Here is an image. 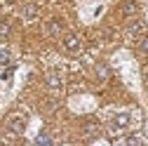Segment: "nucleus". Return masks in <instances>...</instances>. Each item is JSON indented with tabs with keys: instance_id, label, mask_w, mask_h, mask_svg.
<instances>
[{
	"instance_id": "obj_2",
	"label": "nucleus",
	"mask_w": 148,
	"mask_h": 146,
	"mask_svg": "<svg viewBox=\"0 0 148 146\" xmlns=\"http://www.w3.org/2000/svg\"><path fill=\"white\" fill-rule=\"evenodd\" d=\"M129 125H132V116L129 113H118L110 120V130H127Z\"/></svg>"
},
{
	"instance_id": "obj_5",
	"label": "nucleus",
	"mask_w": 148,
	"mask_h": 146,
	"mask_svg": "<svg viewBox=\"0 0 148 146\" xmlns=\"http://www.w3.org/2000/svg\"><path fill=\"white\" fill-rule=\"evenodd\" d=\"M47 31H49L52 35H59V33L64 31V21H61V19H52L49 26H47Z\"/></svg>"
},
{
	"instance_id": "obj_14",
	"label": "nucleus",
	"mask_w": 148,
	"mask_h": 146,
	"mask_svg": "<svg viewBox=\"0 0 148 146\" xmlns=\"http://www.w3.org/2000/svg\"><path fill=\"white\" fill-rule=\"evenodd\" d=\"M139 52H141V54H148V35H146V38H141V43H139Z\"/></svg>"
},
{
	"instance_id": "obj_1",
	"label": "nucleus",
	"mask_w": 148,
	"mask_h": 146,
	"mask_svg": "<svg viewBox=\"0 0 148 146\" xmlns=\"http://www.w3.org/2000/svg\"><path fill=\"white\" fill-rule=\"evenodd\" d=\"M7 130L14 132V134H24L26 130V116H19V113H14L7 118Z\"/></svg>"
},
{
	"instance_id": "obj_7",
	"label": "nucleus",
	"mask_w": 148,
	"mask_h": 146,
	"mask_svg": "<svg viewBox=\"0 0 148 146\" xmlns=\"http://www.w3.org/2000/svg\"><path fill=\"white\" fill-rule=\"evenodd\" d=\"M146 28H148V26H146L143 21H132V24H129V35H141Z\"/></svg>"
},
{
	"instance_id": "obj_6",
	"label": "nucleus",
	"mask_w": 148,
	"mask_h": 146,
	"mask_svg": "<svg viewBox=\"0 0 148 146\" xmlns=\"http://www.w3.org/2000/svg\"><path fill=\"white\" fill-rule=\"evenodd\" d=\"M10 61H12V50L5 47V45H0V66H5Z\"/></svg>"
},
{
	"instance_id": "obj_9",
	"label": "nucleus",
	"mask_w": 148,
	"mask_h": 146,
	"mask_svg": "<svg viewBox=\"0 0 148 146\" xmlns=\"http://www.w3.org/2000/svg\"><path fill=\"white\" fill-rule=\"evenodd\" d=\"M47 85L49 87H61V78L57 76V73H49L47 76Z\"/></svg>"
},
{
	"instance_id": "obj_11",
	"label": "nucleus",
	"mask_w": 148,
	"mask_h": 146,
	"mask_svg": "<svg viewBox=\"0 0 148 146\" xmlns=\"http://www.w3.org/2000/svg\"><path fill=\"white\" fill-rule=\"evenodd\" d=\"M35 144H38V146H42V144H52V137H49L47 132H40L38 137H35Z\"/></svg>"
},
{
	"instance_id": "obj_3",
	"label": "nucleus",
	"mask_w": 148,
	"mask_h": 146,
	"mask_svg": "<svg viewBox=\"0 0 148 146\" xmlns=\"http://www.w3.org/2000/svg\"><path fill=\"white\" fill-rule=\"evenodd\" d=\"M139 10H141V5L136 3V0H125L122 7H120L122 17H134V14H139Z\"/></svg>"
},
{
	"instance_id": "obj_15",
	"label": "nucleus",
	"mask_w": 148,
	"mask_h": 146,
	"mask_svg": "<svg viewBox=\"0 0 148 146\" xmlns=\"http://www.w3.org/2000/svg\"><path fill=\"white\" fill-rule=\"evenodd\" d=\"M146 26H148V24H146Z\"/></svg>"
},
{
	"instance_id": "obj_4",
	"label": "nucleus",
	"mask_w": 148,
	"mask_h": 146,
	"mask_svg": "<svg viewBox=\"0 0 148 146\" xmlns=\"http://www.w3.org/2000/svg\"><path fill=\"white\" fill-rule=\"evenodd\" d=\"M64 47L68 50V52H78L80 50V38L75 33H66L64 35Z\"/></svg>"
},
{
	"instance_id": "obj_8",
	"label": "nucleus",
	"mask_w": 148,
	"mask_h": 146,
	"mask_svg": "<svg viewBox=\"0 0 148 146\" xmlns=\"http://www.w3.org/2000/svg\"><path fill=\"white\" fill-rule=\"evenodd\" d=\"M108 76H110L108 66H106V64H97V78H99V80H108Z\"/></svg>"
},
{
	"instance_id": "obj_13",
	"label": "nucleus",
	"mask_w": 148,
	"mask_h": 146,
	"mask_svg": "<svg viewBox=\"0 0 148 146\" xmlns=\"http://www.w3.org/2000/svg\"><path fill=\"white\" fill-rule=\"evenodd\" d=\"M12 76H14V68L10 66V68H5L3 73H0V80H3V83H10V80H12Z\"/></svg>"
},
{
	"instance_id": "obj_10",
	"label": "nucleus",
	"mask_w": 148,
	"mask_h": 146,
	"mask_svg": "<svg viewBox=\"0 0 148 146\" xmlns=\"http://www.w3.org/2000/svg\"><path fill=\"white\" fill-rule=\"evenodd\" d=\"M35 14H38V10H35V5H26V7H24V19H28V21H31V19H33Z\"/></svg>"
},
{
	"instance_id": "obj_12",
	"label": "nucleus",
	"mask_w": 148,
	"mask_h": 146,
	"mask_svg": "<svg viewBox=\"0 0 148 146\" xmlns=\"http://www.w3.org/2000/svg\"><path fill=\"white\" fill-rule=\"evenodd\" d=\"M7 35H10V24L0 21V40H7Z\"/></svg>"
}]
</instances>
